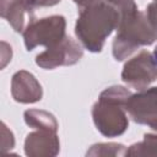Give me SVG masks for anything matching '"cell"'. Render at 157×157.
<instances>
[{
    "mask_svg": "<svg viewBox=\"0 0 157 157\" xmlns=\"http://www.w3.org/2000/svg\"><path fill=\"white\" fill-rule=\"evenodd\" d=\"M119 12L120 20L117 34L112 43V53L117 61H123L139 48L151 45L157 40V25L140 11L135 0H112Z\"/></svg>",
    "mask_w": 157,
    "mask_h": 157,
    "instance_id": "1",
    "label": "cell"
},
{
    "mask_svg": "<svg viewBox=\"0 0 157 157\" xmlns=\"http://www.w3.org/2000/svg\"><path fill=\"white\" fill-rule=\"evenodd\" d=\"M120 12L112 0H101L81 9L75 25V34L85 49L101 53L105 39L118 28Z\"/></svg>",
    "mask_w": 157,
    "mask_h": 157,
    "instance_id": "2",
    "label": "cell"
},
{
    "mask_svg": "<svg viewBox=\"0 0 157 157\" xmlns=\"http://www.w3.org/2000/svg\"><path fill=\"white\" fill-rule=\"evenodd\" d=\"M131 92L120 85L107 87L92 107V119L105 137H118L129 128L126 101Z\"/></svg>",
    "mask_w": 157,
    "mask_h": 157,
    "instance_id": "3",
    "label": "cell"
},
{
    "mask_svg": "<svg viewBox=\"0 0 157 157\" xmlns=\"http://www.w3.org/2000/svg\"><path fill=\"white\" fill-rule=\"evenodd\" d=\"M22 36L28 52L38 45L50 48L66 37V20L61 15L33 18L25 27Z\"/></svg>",
    "mask_w": 157,
    "mask_h": 157,
    "instance_id": "4",
    "label": "cell"
},
{
    "mask_svg": "<svg viewBox=\"0 0 157 157\" xmlns=\"http://www.w3.org/2000/svg\"><path fill=\"white\" fill-rule=\"evenodd\" d=\"M121 80L130 87L141 91L157 80V61L148 50H141L129 59L123 67Z\"/></svg>",
    "mask_w": 157,
    "mask_h": 157,
    "instance_id": "5",
    "label": "cell"
},
{
    "mask_svg": "<svg viewBox=\"0 0 157 157\" xmlns=\"http://www.w3.org/2000/svg\"><path fill=\"white\" fill-rule=\"evenodd\" d=\"M83 56L82 44L66 36L58 44L47 48L36 56V64L44 70H53L59 66L77 64Z\"/></svg>",
    "mask_w": 157,
    "mask_h": 157,
    "instance_id": "6",
    "label": "cell"
},
{
    "mask_svg": "<svg viewBox=\"0 0 157 157\" xmlns=\"http://www.w3.org/2000/svg\"><path fill=\"white\" fill-rule=\"evenodd\" d=\"M61 0H0V13L15 32H23L27 17L33 20L34 10L38 7H50Z\"/></svg>",
    "mask_w": 157,
    "mask_h": 157,
    "instance_id": "7",
    "label": "cell"
},
{
    "mask_svg": "<svg viewBox=\"0 0 157 157\" xmlns=\"http://www.w3.org/2000/svg\"><path fill=\"white\" fill-rule=\"evenodd\" d=\"M126 112L137 124L151 129L157 125V87L141 90L131 93L126 101Z\"/></svg>",
    "mask_w": 157,
    "mask_h": 157,
    "instance_id": "8",
    "label": "cell"
},
{
    "mask_svg": "<svg viewBox=\"0 0 157 157\" xmlns=\"http://www.w3.org/2000/svg\"><path fill=\"white\" fill-rule=\"evenodd\" d=\"M60 152V140L56 131L36 129L25 140V153L28 157H55Z\"/></svg>",
    "mask_w": 157,
    "mask_h": 157,
    "instance_id": "9",
    "label": "cell"
},
{
    "mask_svg": "<svg viewBox=\"0 0 157 157\" xmlns=\"http://www.w3.org/2000/svg\"><path fill=\"white\" fill-rule=\"evenodd\" d=\"M11 96L22 104L37 103L43 97V88L33 74L26 70L16 71L11 78Z\"/></svg>",
    "mask_w": 157,
    "mask_h": 157,
    "instance_id": "10",
    "label": "cell"
},
{
    "mask_svg": "<svg viewBox=\"0 0 157 157\" xmlns=\"http://www.w3.org/2000/svg\"><path fill=\"white\" fill-rule=\"evenodd\" d=\"M25 123L33 129H43V130H52L56 131L59 129V124L56 118L43 109H27L23 113Z\"/></svg>",
    "mask_w": 157,
    "mask_h": 157,
    "instance_id": "11",
    "label": "cell"
},
{
    "mask_svg": "<svg viewBox=\"0 0 157 157\" xmlns=\"http://www.w3.org/2000/svg\"><path fill=\"white\" fill-rule=\"evenodd\" d=\"M125 156H130V157L157 156V132L145 134L142 141L135 142L126 148Z\"/></svg>",
    "mask_w": 157,
    "mask_h": 157,
    "instance_id": "12",
    "label": "cell"
},
{
    "mask_svg": "<svg viewBox=\"0 0 157 157\" xmlns=\"http://www.w3.org/2000/svg\"><path fill=\"white\" fill-rule=\"evenodd\" d=\"M126 153V147L123 144L118 142H98L92 145L87 152L86 156L90 157H123Z\"/></svg>",
    "mask_w": 157,
    "mask_h": 157,
    "instance_id": "13",
    "label": "cell"
},
{
    "mask_svg": "<svg viewBox=\"0 0 157 157\" xmlns=\"http://www.w3.org/2000/svg\"><path fill=\"white\" fill-rule=\"evenodd\" d=\"M15 146V137L11 130L7 129L5 123H1V151L7 152Z\"/></svg>",
    "mask_w": 157,
    "mask_h": 157,
    "instance_id": "14",
    "label": "cell"
},
{
    "mask_svg": "<svg viewBox=\"0 0 157 157\" xmlns=\"http://www.w3.org/2000/svg\"><path fill=\"white\" fill-rule=\"evenodd\" d=\"M1 45H2V50H1V59H2V63H1V67L4 69L6 66V64L11 60V56H12V50H11V47L6 43V42H1Z\"/></svg>",
    "mask_w": 157,
    "mask_h": 157,
    "instance_id": "15",
    "label": "cell"
},
{
    "mask_svg": "<svg viewBox=\"0 0 157 157\" xmlns=\"http://www.w3.org/2000/svg\"><path fill=\"white\" fill-rule=\"evenodd\" d=\"M77 6H78V9L81 10V9H85V7H87V6H91V5H93V4H96V2H98V1H101V0H72Z\"/></svg>",
    "mask_w": 157,
    "mask_h": 157,
    "instance_id": "16",
    "label": "cell"
},
{
    "mask_svg": "<svg viewBox=\"0 0 157 157\" xmlns=\"http://www.w3.org/2000/svg\"><path fill=\"white\" fill-rule=\"evenodd\" d=\"M153 56H155V59H156V61H157V45H156V48H155V50H153Z\"/></svg>",
    "mask_w": 157,
    "mask_h": 157,
    "instance_id": "17",
    "label": "cell"
},
{
    "mask_svg": "<svg viewBox=\"0 0 157 157\" xmlns=\"http://www.w3.org/2000/svg\"><path fill=\"white\" fill-rule=\"evenodd\" d=\"M152 130H153V131H156V132H157V125H156V126H153V128H152Z\"/></svg>",
    "mask_w": 157,
    "mask_h": 157,
    "instance_id": "18",
    "label": "cell"
},
{
    "mask_svg": "<svg viewBox=\"0 0 157 157\" xmlns=\"http://www.w3.org/2000/svg\"><path fill=\"white\" fill-rule=\"evenodd\" d=\"M153 1H156V2H157V0H153Z\"/></svg>",
    "mask_w": 157,
    "mask_h": 157,
    "instance_id": "19",
    "label": "cell"
}]
</instances>
